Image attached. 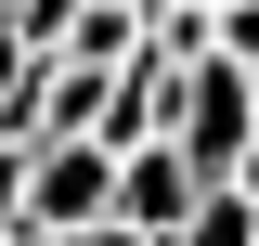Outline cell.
<instances>
[{
	"instance_id": "1",
	"label": "cell",
	"mask_w": 259,
	"mask_h": 246,
	"mask_svg": "<svg viewBox=\"0 0 259 246\" xmlns=\"http://www.w3.org/2000/svg\"><path fill=\"white\" fill-rule=\"evenodd\" d=\"M156 130L194 155V169H207V182H221V169H233V143L259 130V78H246L233 52H194V65H168V91H156Z\"/></svg>"
},
{
	"instance_id": "2",
	"label": "cell",
	"mask_w": 259,
	"mask_h": 246,
	"mask_svg": "<svg viewBox=\"0 0 259 246\" xmlns=\"http://www.w3.org/2000/svg\"><path fill=\"white\" fill-rule=\"evenodd\" d=\"M117 208V143L104 130H52V143H26V220L39 233H78V220Z\"/></svg>"
},
{
	"instance_id": "3",
	"label": "cell",
	"mask_w": 259,
	"mask_h": 246,
	"mask_svg": "<svg viewBox=\"0 0 259 246\" xmlns=\"http://www.w3.org/2000/svg\"><path fill=\"white\" fill-rule=\"evenodd\" d=\"M194 182H207V169H194V155L168 143V130L117 143V220H130V233H168V220L194 208Z\"/></svg>"
},
{
	"instance_id": "4",
	"label": "cell",
	"mask_w": 259,
	"mask_h": 246,
	"mask_svg": "<svg viewBox=\"0 0 259 246\" xmlns=\"http://www.w3.org/2000/svg\"><path fill=\"white\" fill-rule=\"evenodd\" d=\"M26 220V143H0V233Z\"/></svg>"
},
{
	"instance_id": "5",
	"label": "cell",
	"mask_w": 259,
	"mask_h": 246,
	"mask_svg": "<svg viewBox=\"0 0 259 246\" xmlns=\"http://www.w3.org/2000/svg\"><path fill=\"white\" fill-rule=\"evenodd\" d=\"M52 246H156V233H130V220L104 208V220H78V233H52Z\"/></svg>"
},
{
	"instance_id": "6",
	"label": "cell",
	"mask_w": 259,
	"mask_h": 246,
	"mask_svg": "<svg viewBox=\"0 0 259 246\" xmlns=\"http://www.w3.org/2000/svg\"><path fill=\"white\" fill-rule=\"evenodd\" d=\"M221 182H233V194H246V208H259V130H246V143H233V169H221Z\"/></svg>"
},
{
	"instance_id": "7",
	"label": "cell",
	"mask_w": 259,
	"mask_h": 246,
	"mask_svg": "<svg viewBox=\"0 0 259 246\" xmlns=\"http://www.w3.org/2000/svg\"><path fill=\"white\" fill-rule=\"evenodd\" d=\"M13 78H26V39H13V26H0V104H13Z\"/></svg>"
},
{
	"instance_id": "8",
	"label": "cell",
	"mask_w": 259,
	"mask_h": 246,
	"mask_svg": "<svg viewBox=\"0 0 259 246\" xmlns=\"http://www.w3.org/2000/svg\"><path fill=\"white\" fill-rule=\"evenodd\" d=\"M0 246H52V233H39V220H13V233H0Z\"/></svg>"
}]
</instances>
